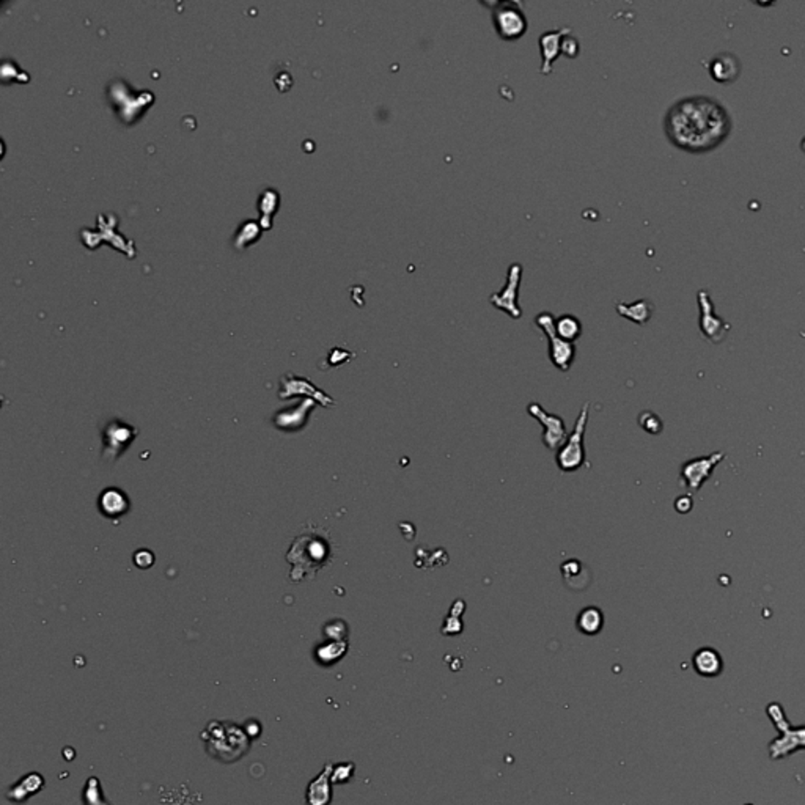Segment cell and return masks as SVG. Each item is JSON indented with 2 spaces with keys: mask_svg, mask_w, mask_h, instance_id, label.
<instances>
[{
  "mask_svg": "<svg viewBox=\"0 0 805 805\" xmlns=\"http://www.w3.org/2000/svg\"><path fill=\"white\" fill-rule=\"evenodd\" d=\"M242 728H244V732L247 733V736L252 738V739L256 738V736H260V734H261V723L258 720H255V719L247 720L246 723H244Z\"/></svg>",
  "mask_w": 805,
  "mask_h": 805,
  "instance_id": "f546056e",
  "label": "cell"
},
{
  "mask_svg": "<svg viewBox=\"0 0 805 805\" xmlns=\"http://www.w3.org/2000/svg\"><path fill=\"white\" fill-rule=\"evenodd\" d=\"M491 10L495 33L504 42H516L522 38L529 28L527 16L522 3L516 0H497V2H480Z\"/></svg>",
  "mask_w": 805,
  "mask_h": 805,
  "instance_id": "277c9868",
  "label": "cell"
},
{
  "mask_svg": "<svg viewBox=\"0 0 805 805\" xmlns=\"http://www.w3.org/2000/svg\"><path fill=\"white\" fill-rule=\"evenodd\" d=\"M354 771H355V764L351 761L335 764L334 769H332V775H330L332 785L348 784V781L353 779Z\"/></svg>",
  "mask_w": 805,
  "mask_h": 805,
  "instance_id": "cb8c5ba5",
  "label": "cell"
},
{
  "mask_svg": "<svg viewBox=\"0 0 805 805\" xmlns=\"http://www.w3.org/2000/svg\"><path fill=\"white\" fill-rule=\"evenodd\" d=\"M639 425L646 431V433H650V434H659L662 431V420L659 418L656 414H653L650 411H645V412L640 414Z\"/></svg>",
  "mask_w": 805,
  "mask_h": 805,
  "instance_id": "d4e9b609",
  "label": "cell"
},
{
  "mask_svg": "<svg viewBox=\"0 0 805 805\" xmlns=\"http://www.w3.org/2000/svg\"><path fill=\"white\" fill-rule=\"evenodd\" d=\"M530 416L538 420L542 427V444L551 450H558L567 441L568 433L562 417L547 412L538 402H530L527 406Z\"/></svg>",
  "mask_w": 805,
  "mask_h": 805,
  "instance_id": "30bf717a",
  "label": "cell"
},
{
  "mask_svg": "<svg viewBox=\"0 0 805 805\" xmlns=\"http://www.w3.org/2000/svg\"><path fill=\"white\" fill-rule=\"evenodd\" d=\"M579 51H581V44L577 42V38L573 37V35H567V37L563 38L562 42V54L568 58H576L579 55Z\"/></svg>",
  "mask_w": 805,
  "mask_h": 805,
  "instance_id": "4316f807",
  "label": "cell"
},
{
  "mask_svg": "<svg viewBox=\"0 0 805 805\" xmlns=\"http://www.w3.org/2000/svg\"><path fill=\"white\" fill-rule=\"evenodd\" d=\"M99 510L104 516L110 519H116L123 516L130 510V500L127 495L116 488L104 489L103 494L99 495Z\"/></svg>",
  "mask_w": 805,
  "mask_h": 805,
  "instance_id": "2e32d148",
  "label": "cell"
},
{
  "mask_svg": "<svg viewBox=\"0 0 805 805\" xmlns=\"http://www.w3.org/2000/svg\"><path fill=\"white\" fill-rule=\"evenodd\" d=\"M693 506V502L691 499V495H681V497L676 499L675 502V508L678 513H689Z\"/></svg>",
  "mask_w": 805,
  "mask_h": 805,
  "instance_id": "f1b7e54d",
  "label": "cell"
},
{
  "mask_svg": "<svg viewBox=\"0 0 805 805\" xmlns=\"http://www.w3.org/2000/svg\"><path fill=\"white\" fill-rule=\"evenodd\" d=\"M709 76L719 84H730L738 79L741 73V63L738 57L728 52L717 54L708 65Z\"/></svg>",
  "mask_w": 805,
  "mask_h": 805,
  "instance_id": "5bb4252c",
  "label": "cell"
},
{
  "mask_svg": "<svg viewBox=\"0 0 805 805\" xmlns=\"http://www.w3.org/2000/svg\"><path fill=\"white\" fill-rule=\"evenodd\" d=\"M615 308H617V312H618V315H620V317L632 321V323L640 324V326L648 323L653 317V312H655V307H653V304L648 299L635 301V302H632V304H621V302H618Z\"/></svg>",
  "mask_w": 805,
  "mask_h": 805,
  "instance_id": "ac0fdd59",
  "label": "cell"
},
{
  "mask_svg": "<svg viewBox=\"0 0 805 805\" xmlns=\"http://www.w3.org/2000/svg\"><path fill=\"white\" fill-rule=\"evenodd\" d=\"M698 306L700 312H702V317H700V329H702V334L713 343H720L723 338H725L727 332L730 330V326H728L722 318L717 317V315H714L713 302H711L709 296L705 290L698 293Z\"/></svg>",
  "mask_w": 805,
  "mask_h": 805,
  "instance_id": "8fae6325",
  "label": "cell"
},
{
  "mask_svg": "<svg viewBox=\"0 0 805 805\" xmlns=\"http://www.w3.org/2000/svg\"><path fill=\"white\" fill-rule=\"evenodd\" d=\"M332 558L334 542L328 530L307 524L302 533L291 542L287 554L288 563L293 567L290 579L293 582L313 579L321 569L332 563Z\"/></svg>",
  "mask_w": 805,
  "mask_h": 805,
  "instance_id": "7a4b0ae2",
  "label": "cell"
},
{
  "mask_svg": "<svg viewBox=\"0 0 805 805\" xmlns=\"http://www.w3.org/2000/svg\"><path fill=\"white\" fill-rule=\"evenodd\" d=\"M535 324L545 332L546 338L549 340V359L554 366L560 371H569L576 357V346L574 343H569L557 335L554 315L551 312H541L535 318Z\"/></svg>",
  "mask_w": 805,
  "mask_h": 805,
  "instance_id": "8992f818",
  "label": "cell"
},
{
  "mask_svg": "<svg viewBox=\"0 0 805 805\" xmlns=\"http://www.w3.org/2000/svg\"><path fill=\"white\" fill-rule=\"evenodd\" d=\"M461 614L463 612H454V609H452L450 615L445 618V625L442 628V634H447V635H453V634H459L463 631V623H461Z\"/></svg>",
  "mask_w": 805,
  "mask_h": 805,
  "instance_id": "484cf974",
  "label": "cell"
},
{
  "mask_svg": "<svg viewBox=\"0 0 805 805\" xmlns=\"http://www.w3.org/2000/svg\"><path fill=\"white\" fill-rule=\"evenodd\" d=\"M46 781L42 774L30 772L21 777L15 785H11L7 791V799L13 804H22L30 799L32 796L38 795L39 791L44 788Z\"/></svg>",
  "mask_w": 805,
  "mask_h": 805,
  "instance_id": "9a60e30c",
  "label": "cell"
},
{
  "mask_svg": "<svg viewBox=\"0 0 805 805\" xmlns=\"http://www.w3.org/2000/svg\"><path fill=\"white\" fill-rule=\"evenodd\" d=\"M84 802L85 805H109L103 797V790L99 785V780L96 777L89 779L84 790Z\"/></svg>",
  "mask_w": 805,
  "mask_h": 805,
  "instance_id": "603a6c76",
  "label": "cell"
},
{
  "mask_svg": "<svg viewBox=\"0 0 805 805\" xmlns=\"http://www.w3.org/2000/svg\"><path fill=\"white\" fill-rule=\"evenodd\" d=\"M604 626V615L598 608H585L577 617V629L582 634L594 635Z\"/></svg>",
  "mask_w": 805,
  "mask_h": 805,
  "instance_id": "ffe728a7",
  "label": "cell"
},
{
  "mask_svg": "<svg viewBox=\"0 0 805 805\" xmlns=\"http://www.w3.org/2000/svg\"><path fill=\"white\" fill-rule=\"evenodd\" d=\"M346 651H348L346 640H330L328 644L319 645L318 648L315 650V659H317L319 666L329 667L332 664L340 661V659L346 655Z\"/></svg>",
  "mask_w": 805,
  "mask_h": 805,
  "instance_id": "d6986e66",
  "label": "cell"
},
{
  "mask_svg": "<svg viewBox=\"0 0 805 805\" xmlns=\"http://www.w3.org/2000/svg\"><path fill=\"white\" fill-rule=\"evenodd\" d=\"M723 458H725V453L716 452L708 454V457H700L686 461V463L681 466V478L682 481H684L687 491L691 494L698 493L705 483L709 480L711 475H713L716 466L720 464Z\"/></svg>",
  "mask_w": 805,
  "mask_h": 805,
  "instance_id": "9c48e42d",
  "label": "cell"
},
{
  "mask_svg": "<svg viewBox=\"0 0 805 805\" xmlns=\"http://www.w3.org/2000/svg\"><path fill=\"white\" fill-rule=\"evenodd\" d=\"M692 664L696 672L702 676H707V678H713V676L720 675L723 669V661L719 651L709 648V646L700 648L696 655H693Z\"/></svg>",
  "mask_w": 805,
  "mask_h": 805,
  "instance_id": "e0dca14e",
  "label": "cell"
},
{
  "mask_svg": "<svg viewBox=\"0 0 805 805\" xmlns=\"http://www.w3.org/2000/svg\"><path fill=\"white\" fill-rule=\"evenodd\" d=\"M332 769L334 764L328 763L317 777L307 786L306 804L307 805H330L332 802Z\"/></svg>",
  "mask_w": 805,
  "mask_h": 805,
  "instance_id": "4fadbf2b",
  "label": "cell"
},
{
  "mask_svg": "<svg viewBox=\"0 0 805 805\" xmlns=\"http://www.w3.org/2000/svg\"><path fill=\"white\" fill-rule=\"evenodd\" d=\"M153 554H150L148 551H140L134 556V562H136L139 568H148L153 565Z\"/></svg>",
  "mask_w": 805,
  "mask_h": 805,
  "instance_id": "83f0119b",
  "label": "cell"
},
{
  "mask_svg": "<svg viewBox=\"0 0 805 805\" xmlns=\"http://www.w3.org/2000/svg\"><path fill=\"white\" fill-rule=\"evenodd\" d=\"M522 280V266L519 263H513L506 272V283L497 293L489 296V302L494 308L505 312L513 319H519L522 317V310L519 307V287H521Z\"/></svg>",
  "mask_w": 805,
  "mask_h": 805,
  "instance_id": "52a82bcc",
  "label": "cell"
},
{
  "mask_svg": "<svg viewBox=\"0 0 805 805\" xmlns=\"http://www.w3.org/2000/svg\"><path fill=\"white\" fill-rule=\"evenodd\" d=\"M205 749L213 758L222 763H233L242 758L250 749V738L242 727L233 722H209L202 733Z\"/></svg>",
  "mask_w": 805,
  "mask_h": 805,
  "instance_id": "3957f363",
  "label": "cell"
},
{
  "mask_svg": "<svg viewBox=\"0 0 805 805\" xmlns=\"http://www.w3.org/2000/svg\"><path fill=\"white\" fill-rule=\"evenodd\" d=\"M137 434L139 431L132 425L118 418L110 420L103 427V458L110 461L120 458L127 450V447L131 445V442L136 439Z\"/></svg>",
  "mask_w": 805,
  "mask_h": 805,
  "instance_id": "ba28073f",
  "label": "cell"
},
{
  "mask_svg": "<svg viewBox=\"0 0 805 805\" xmlns=\"http://www.w3.org/2000/svg\"><path fill=\"white\" fill-rule=\"evenodd\" d=\"M582 571H585V568L577 558H571L562 565V574L569 587L576 585V579H579V577L585 581V573H582Z\"/></svg>",
  "mask_w": 805,
  "mask_h": 805,
  "instance_id": "7402d4cb",
  "label": "cell"
},
{
  "mask_svg": "<svg viewBox=\"0 0 805 805\" xmlns=\"http://www.w3.org/2000/svg\"><path fill=\"white\" fill-rule=\"evenodd\" d=\"M664 131L673 147L692 154L708 153L730 136L732 116L714 98L687 96L669 107Z\"/></svg>",
  "mask_w": 805,
  "mask_h": 805,
  "instance_id": "6da1fadb",
  "label": "cell"
},
{
  "mask_svg": "<svg viewBox=\"0 0 805 805\" xmlns=\"http://www.w3.org/2000/svg\"><path fill=\"white\" fill-rule=\"evenodd\" d=\"M556 332L563 340L574 343L582 335V324L579 318H576L574 315L565 313L556 319Z\"/></svg>",
  "mask_w": 805,
  "mask_h": 805,
  "instance_id": "44dd1931",
  "label": "cell"
},
{
  "mask_svg": "<svg viewBox=\"0 0 805 805\" xmlns=\"http://www.w3.org/2000/svg\"><path fill=\"white\" fill-rule=\"evenodd\" d=\"M571 33L569 27H560L556 30H547L540 35V54H541V68L542 76H549L552 73L554 62L562 55V42L567 35Z\"/></svg>",
  "mask_w": 805,
  "mask_h": 805,
  "instance_id": "7c38bea8",
  "label": "cell"
},
{
  "mask_svg": "<svg viewBox=\"0 0 805 805\" xmlns=\"http://www.w3.org/2000/svg\"><path fill=\"white\" fill-rule=\"evenodd\" d=\"M588 414H590V402L582 406L579 417L576 420L574 430L568 434L565 444L557 450V466L562 472H576L585 463V447H583V437H585Z\"/></svg>",
  "mask_w": 805,
  "mask_h": 805,
  "instance_id": "5b68a950",
  "label": "cell"
}]
</instances>
